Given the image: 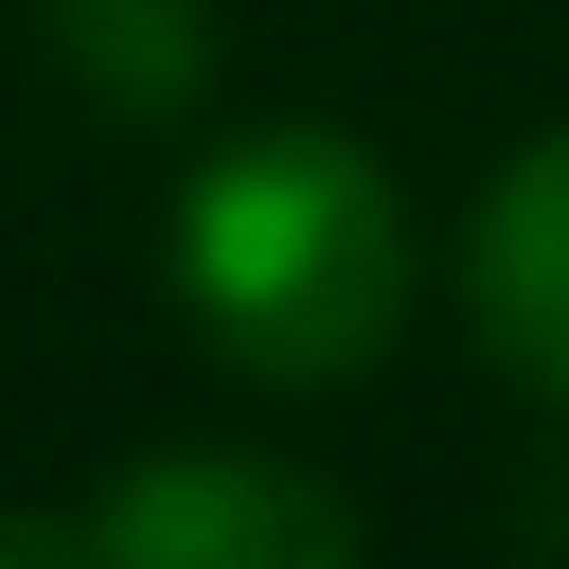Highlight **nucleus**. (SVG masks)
<instances>
[{
  "label": "nucleus",
  "mask_w": 569,
  "mask_h": 569,
  "mask_svg": "<svg viewBox=\"0 0 569 569\" xmlns=\"http://www.w3.org/2000/svg\"><path fill=\"white\" fill-rule=\"evenodd\" d=\"M87 520H100V569H359V520L310 470H272L236 446L124 470Z\"/></svg>",
  "instance_id": "nucleus-2"
},
{
  "label": "nucleus",
  "mask_w": 569,
  "mask_h": 569,
  "mask_svg": "<svg viewBox=\"0 0 569 569\" xmlns=\"http://www.w3.org/2000/svg\"><path fill=\"white\" fill-rule=\"evenodd\" d=\"M0 569H100L87 508H0Z\"/></svg>",
  "instance_id": "nucleus-5"
},
{
  "label": "nucleus",
  "mask_w": 569,
  "mask_h": 569,
  "mask_svg": "<svg viewBox=\"0 0 569 569\" xmlns=\"http://www.w3.org/2000/svg\"><path fill=\"white\" fill-rule=\"evenodd\" d=\"M50 50L112 112H186L211 87V0H50Z\"/></svg>",
  "instance_id": "nucleus-4"
},
{
  "label": "nucleus",
  "mask_w": 569,
  "mask_h": 569,
  "mask_svg": "<svg viewBox=\"0 0 569 569\" xmlns=\"http://www.w3.org/2000/svg\"><path fill=\"white\" fill-rule=\"evenodd\" d=\"M173 284L199 335L260 385H347L397 347L409 211L385 161L335 124H260L173 199Z\"/></svg>",
  "instance_id": "nucleus-1"
},
{
  "label": "nucleus",
  "mask_w": 569,
  "mask_h": 569,
  "mask_svg": "<svg viewBox=\"0 0 569 569\" xmlns=\"http://www.w3.org/2000/svg\"><path fill=\"white\" fill-rule=\"evenodd\" d=\"M470 322H483L496 371L569 409V124L532 137L470 223Z\"/></svg>",
  "instance_id": "nucleus-3"
}]
</instances>
